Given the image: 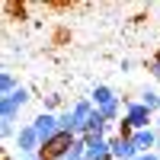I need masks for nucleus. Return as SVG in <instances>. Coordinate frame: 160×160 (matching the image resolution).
<instances>
[{
  "mask_svg": "<svg viewBox=\"0 0 160 160\" xmlns=\"http://www.w3.org/2000/svg\"><path fill=\"white\" fill-rule=\"evenodd\" d=\"M29 99H32V96H29V90H26V87H19L16 93H10V96H0V122H16L19 109H22Z\"/></svg>",
  "mask_w": 160,
  "mask_h": 160,
  "instance_id": "1",
  "label": "nucleus"
},
{
  "mask_svg": "<svg viewBox=\"0 0 160 160\" xmlns=\"http://www.w3.org/2000/svg\"><path fill=\"white\" fill-rule=\"evenodd\" d=\"M13 148H16L19 157H35V154H42V141H38L32 125H22L16 131V138H13Z\"/></svg>",
  "mask_w": 160,
  "mask_h": 160,
  "instance_id": "2",
  "label": "nucleus"
},
{
  "mask_svg": "<svg viewBox=\"0 0 160 160\" xmlns=\"http://www.w3.org/2000/svg\"><path fill=\"white\" fill-rule=\"evenodd\" d=\"M29 125L35 128V135H38V141H42V148H45V144L61 131V122H58V115H55V112H38Z\"/></svg>",
  "mask_w": 160,
  "mask_h": 160,
  "instance_id": "3",
  "label": "nucleus"
},
{
  "mask_svg": "<svg viewBox=\"0 0 160 160\" xmlns=\"http://www.w3.org/2000/svg\"><path fill=\"white\" fill-rule=\"evenodd\" d=\"M74 141H77V135H71V131H58V135L42 148V154H38V157H45V160H61L64 154L71 151Z\"/></svg>",
  "mask_w": 160,
  "mask_h": 160,
  "instance_id": "4",
  "label": "nucleus"
},
{
  "mask_svg": "<svg viewBox=\"0 0 160 160\" xmlns=\"http://www.w3.org/2000/svg\"><path fill=\"white\" fill-rule=\"evenodd\" d=\"M125 118H128V125L135 128V131H141V128H154V112H151L141 99L125 106Z\"/></svg>",
  "mask_w": 160,
  "mask_h": 160,
  "instance_id": "5",
  "label": "nucleus"
},
{
  "mask_svg": "<svg viewBox=\"0 0 160 160\" xmlns=\"http://www.w3.org/2000/svg\"><path fill=\"white\" fill-rule=\"evenodd\" d=\"M109 148H112V160H135V157H141L138 148H135V141L122 138V135H112L109 138Z\"/></svg>",
  "mask_w": 160,
  "mask_h": 160,
  "instance_id": "6",
  "label": "nucleus"
},
{
  "mask_svg": "<svg viewBox=\"0 0 160 160\" xmlns=\"http://www.w3.org/2000/svg\"><path fill=\"white\" fill-rule=\"evenodd\" d=\"M87 160H112L109 138H99V135H87Z\"/></svg>",
  "mask_w": 160,
  "mask_h": 160,
  "instance_id": "7",
  "label": "nucleus"
},
{
  "mask_svg": "<svg viewBox=\"0 0 160 160\" xmlns=\"http://www.w3.org/2000/svg\"><path fill=\"white\" fill-rule=\"evenodd\" d=\"M157 138H160L157 128H141V131H135V135H131L138 154H154V151H157Z\"/></svg>",
  "mask_w": 160,
  "mask_h": 160,
  "instance_id": "8",
  "label": "nucleus"
},
{
  "mask_svg": "<svg viewBox=\"0 0 160 160\" xmlns=\"http://www.w3.org/2000/svg\"><path fill=\"white\" fill-rule=\"evenodd\" d=\"M90 99H93V106H96V109H102V106L115 102L118 96H115V93H112L109 87H102V83H99V87H93V96H90Z\"/></svg>",
  "mask_w": 160,
  "mask_h": 160,
  "instance_id": "9",
  "label": "nucleus"
},
{
  "mask_svg": "<svg viewBox=\"0 0 160 160\" xmlns=\"http://www.w3.org/2000/svg\"><path fill=\"white\" fill-rule=\"evenodd\" d=\"M16 90H19V83H16V77H13V71H3L0 74V93L10 96V93H16Z\"/></svg>",
  "mask_w": 160,
  "mask_h": 160,
  "instance_id": "10",
  "label": "nucleus"
},
{
  "mask_svg": "<svg viewBox=\"0 0 160 160\" xmlns=\"http://www.w3.org/2000/svg\"><path fill=\"white\" fill-rule=\"evenodd\" d=\"M141 102L148 106L151 112H160V93H157V90H144V93H141Z\"/></svg>",
  "mask_w": 160,
  "mask_h": 160,
  "instance_id": "11",
  "label": "nucleus"
},
{
  "mask_svg": "<svg viewBox=\"0 0 160 160\" xmlns=\"http://www.w3.org/2000/svg\"><path fill=\"white\" fill-rule=\"evenodd\" d=\"M16 131H19V128L13 125V122H0V138H3V141H7V138H16Z\"/></svg>",
  "mask_w": 160,
  "mask_h": 160,
  "instance_id": "12",
  "label": "nucleus"
},
{
  "mask_svg": "<svg viewBox=\"0 0 160 160\" xmlns=\"http://www.w3.org/2000/svg\"><path fill=\"white\" fill-rule=\"evenodd\" d=\"M58 106H61V96H58V93H51V96H45V109H42V112H55Z\"/></svg>",
  "mask_w": 160,
  "mask_h": 160,
  "instance_id": "13",
  "label": "nucleus"
},
{
  "mask_svg": "<svg viewBox=\"0 0 160 160\" xmlns=\"http://www.w3.org/2000/svg\"><path fill=\"white\" fill-rule=\"evenodd\" d=\"M148 71H151L154 77H160V55H154V58L148 61Z\"/></svg>",
  "mask_w": 160,
  "mask_h": 160,
  "instance_id": "14",
  "label": "nucleus"
},
{
  "mask_svg": "<svg viewBox=\"0 0 160 160\" xmlns=\"http://www.w3.org/2000/svg\"><path fill=\"white\" fill-rule=\"evenodd\" d=\"M16 160H45V157H38V154H35V157H16Z\"/></svg>",
  "mask_w": 160,
  "mask_h": 160,
  "instance_id": "15",
  "label": "nucleus"
},
{
  "mask_svg": "<svg viewBox=\"0 0 160 160\" xmlns=\"http://www.w3.org/2000/svg\"><path fill=\"white\" fill-rule=\"evenodd\" d=\"M154 128H157V131H160V115H157V118H154Z\"/></svg>",
  "mask_w": 160,
  "mask_h": 160,
  "instance_id": "16",
  "label": "nucleus"
},
{
  "mask_svg": "<svg viewBox=\"0 0 160 160\" xmlns=\"http://www.w3.org/2000/svg\"><path fill=\"white\" fill-rule=\"evenodd\" d=\"M135 160H141V157H135Z\"/></svg>",
  "mask_w": 160,
  "mask_h": 160,
  "instance_id": "17",
  "label": "nucleus"
}]
</instances>
